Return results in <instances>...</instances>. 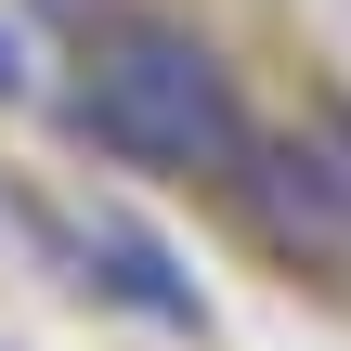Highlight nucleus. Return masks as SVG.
<instances>
[{
  "instance_id": "1",
  "label": "nucleus",
  "mask_w": 351,
  "mask_h": 351,
  "mask_svg": "<svg viewBox=\"0 0 351 351\" xmlns=\"http://www.w3.org/2000/svg\"><path fill=\"white\" fill-rule=\"evenodd\" d=\"M65 117H78L104 156L169 169V182H221V169L247 156V104H234L221 52H208L195 26H169V13H104V26H91V78H78Z\"/></svg>"
},
{
  "instance_id": "2",
  "label": "nucleus",
  "mask_w": 351,
  "mask_h": 351,
  "mask_svg": "<svg viewBox=\"0 0 351 351\" xmlns=\"http://www.w3.org/2000/svg\"><path fill=\"white\" fill-rule=\"evenodd\" d=\"M78 261H91V287H117L130 313H156V326H195V287L169 274V247H156L143 221H117V208H91V234H78Z\"/></svg>"
},
{
  "instance_id": "3",
  "label": "nucleus",
  "mask_w": 351,
  "mask_h": 351,
  "mask_svg": "<svg viewBox=\"0 0 351 351\" xmlns=\"http://www.w3.org/2000/svg\"><path fill=\"white\" fill-rule=\"evenodd\" d=\"M287 143H300V169H313V195L339 208V234H351V104H326V117H300Z\"/></svg>"
},
{
  "instance_id": "4",
  "label": "nucleus",
  "mask_w": 351,
  "mask_h": 351,
  "mask_svg": "<svg viewBox=\"0 0 351 351\" xmlns=\"http://www.w3.org/2000/svg\"><path fill=\"white\" fill-rule=\"evenodd\" d=\"M0 91H26V65H13V39H0Z\"/></svg>"
}]
</instances>
